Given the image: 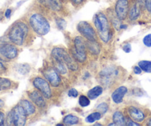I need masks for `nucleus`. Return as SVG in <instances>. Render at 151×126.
<instances>
[{
	"instance_id": "obj_1",
	"label": "nucleus",
	"mask_w": 151,
	"mask_h": 126,
	"mask_svg": "<svg viewBox=\"0 0 151 126\" xmlns=\"http://www.w3.org/2000/svg\"><path fill=\"white\" fill-rule=\"evenodd\" d=\"M93 22L101 41L108 42L112 37V30L107 17L103 13L99 12L95 15Z\"/></svg>"
},
{
	"instance_id": "obj_2",
	"label": "nucleus",
	"mask_w": 151,
	"mask_h": 126,
	"mask_svg": "<svg viewBox=\"0 0 151 126\" xmlns=\"http://www.w3.org/2000/svg\"><path fill=\"white\" fill-rule=\"evenodd\" d=\"M28 34V27L25 23L17 22L14 23L8 33L9 40L14 44L22 46Z\"/></svg>"
},
{
	"instance_id": "obj_3",
	"label": "nucleus",
	"mask_w": 151,
	"mask_h": 126,
	"mask_svg": "<svg viewBox=\"0 0 151 126\" xmlns=\"http://www.w3.org/2000/svg\"><path fill=\"white\" fill-rule=\"evenodd\" d=\"M29 21L32 29L38 35L45 36L50 31V24L41 14H33Z\"/></svg>"
},
{
	"instance_id": "obj_4",
	"label": "nucleus",
	"mask_w": 151,
	"mask_h": 126,
	"mask_svg": "<svg viewBox=\"0 0 151 126\" xmlns=\"http://www.w3.org/2000/svg\"><path fill=\"white\" fill-rule=\"evenodd\" d=\"M51 55L54 60L64 62L71 71H76L78 69V65L76 64V61H74V59L70 56L69 53L65 49L55 48L52 50Z\"/></svg>"
},
{
	"instance_id": "obj_5",
	"label": "nucleus",
	"mask_w": 151,
	"mask_h": 126,
	"mask_svg": "<svg viewBox=\"0 0 151 126\" xmlns=\"http://www.w3.org/2000/svg\"><path fill=\"white\" fill-rule=\"evenodd\" d=\"M27 114L24 111V108L22 107V105H17L8 114V125L17 126L24 125L26 120H27Z\"/></svg>"
},
{
	"instance_id": "obj_6",
	"label": "nucleus",
	"mask_w": 151,
	"mask_h": 126,
	"mask_svg": "<svg viewBox=\"0 0 151 126\" xmlns=\"http://www.w3.org/2000/svg\"><path fill=\"white\" fill-rule=\"evenodd\" d=\"M86 42L83 38L77 37L74 40V48L71 49L73 57L79 62H83L87 59Z\"/></svg>"
},
{
	"instance_id": "obj_7",
	"label": "nucleus",
	"mask_w": 151,
	"mask_h": 126,
	"mask_svg": "<svg viewBox=\"0 0 151 126\" xmlns=\"http://www.w3.org/2000/svg\"><path fill=\"white\" fill-rule=\"evenodd\" d=\"M77 30L88 41H96V34L92 26L85 21H82L77 24Z\"/></svg>"
},
{
	"instance_id": "obj_8",
	"label": "nucleus",
	"mask_w": 151,
	"mask_h": 126,
	"mask_svg": "<svg viewBox=\"0 0 151 126\" xmlns=\"http://www.w3.org/2000/svg\"><path fill=\"white\" fill-rule=\"evenodd\" d=\"M117 75H118V70L112 66H109L104 68L100 72V82L104 85H108L115 79Z\"/></svg>"
},
{
	"instance_id": "obj_9",
	"label": "nucleus",
	"mask_w": 151,
	"mask_h": 126,
	"mask_svg": "<svg viewBox=\"0 0 151 126\" xmlns=\"http://www.w3.org/2000/svg\"><path fill=\"white\" fill-rule=\"evenodd\" d=\"M33 85L35 88L40 91L46 99H50L51 97L52 93L50 87L48 82L42 77H36L33 79Z\"/></svg>"
},
{
	"instance_id": "obj_10",
	"label": "nucleus",
	"mask_w": 151,
	"mask_h": 126,
	"mask_svg": "<svg viewBox=\"0 0 151 126\" xmlns=\"http://www.w3.org/2000/svg\"><path fill=\"white\" fill-rule=\"evenodd\" d=\"M128 0H117L115 5V12L116 17L119 20L125 19L128 15Z\"/></svg>"
},
{
	"instance_id": "obj_11",
	"label": "nucleus",
	"mask_w": 151,
	"mask_h": 126,
	"mask_svg": "<svg viewBox=\"0 0 151 126\" xmlns=\"http://www.w3.org/2000/svg\"><path fill=\"white\" fill-rule=\"evenodd\" d=\"M18 50L17 47L11 44H3L0 45V54L8 59H13L17 57Z\"/></svg>"
},
{
	"instance_id": "obj_12",
	"label": "nucleus",
	"mask_w": 151,
	"mask_h": 126,
	"mask_svg": "<svg viewBox=\"0 0 151 126\" xmlns=\"http://www.w3.org/2000/svg\"><path fill=\"white\" fill-rule=\"evenodd\" d=\"M45 76L49 83L53 87H58L61 83L60 76L58 74V72L56 69L48 68L44 72Z\"/></svg>"
},
{
	"instance_id": "obj_13",
	"label": "nucleus",
	"mask_w": 151,
	"mask_h": 126,
	"mask_svg": "<svg viewBox=\"0 0 151 126\" xmlns=\"http://www.w3.org/2000/svg\"><path fill=\"white\" fill-rule=\"evenodd\" d=\"M29 98L30 100L33 102L36 105L40 108H45L46 106V102L45 99L43 98V95L40 94L39 91H33L28 94Z\"/></svg>"
},
{
	"instance_id": "obj_14",
	"label": "nucleus",
	"mask_w": 151,
	"mask_h": 126,
	"mask_svg": "<svg viewBox=\"0 0 151 126\" xmlns=\"http://www.w3.org/2000/svg\"><path fill=\"white\" fill-rule=\"evenodd\" d=\"M128 114L130 115V117L135 122H141L143 121L145 118V114L142 110L139 108H136L134 106H130L128 108Z\"/></svg>"
},
{
	"instance_id": "obj_15",
	"label": "nucleus",
	"mask_w": 151,
	"mask_h": 126,
	"mask_svg": "<svg viewBox=\"0 0 151 126\" xmlns=\"http://www.w3.org/2000/svg\"><path fill=\"white\" fill-rule=\"evenodd\" d=\"M127 92V88L124 86L119 87L112 94V99L115 103H121L123 101V98Z\"/></svg>"
},
{
	"instance_id": "obj_16",
	"label": "nucleus",
	"mask_w": 151,
	"mask_h": 126,
	"mask_svg": "<svg viewBox=\"0 0 151 126\" xmlns=\"http://www.w3.org/2000/svg\"><path fill=\"white\" fill-rule=\"evenodd\" d=\"M141 14V5L139 2H136L131 6L128 11V17L130 20L134 21L139 17Z\"/></svg>"
},
{
	"instance_id": "obj_17",
	"label": "nucleus",
	"mask_w": 151,
	"mask_h": 126,
	"mask_svg": "<svg viewBox=\"0 0 151 126\" xmlns=\"http://www.w3.org/2000/svg\"><path fill=\"white\" fill-rule=\"evenodd\" d=\"M19 105H22V107L24 108V111H25L27 116L33 114L35 112V111H36L34 105L31 102L27 100V99H23V100H22L20 102Z\"/></svg>"
},
{
	"instance_id": "obj_18",
	"label": "nucleus",
	"mask_w": 151,
	"mask_h": 126,
	"mask_svg": "<svg viewBox=\"0 0 151 126\" xmlns=\"http://www.w3.org/2000/svg\"><path fill=\"white\" fill-rule=\"evenodd\" d=\"M40 2L53 11H59L61 9V4L59 0H40Z\"/></svg>"
},
{
	"instance_id": "obj_19",
	"label": "nucleus",
	"mask_w": 151,
	"mask_h": 126,
	"mask_svg": "<svg viewBox=\"0 0 151 126\" xmlns=\"http://www.w3.org/2000/svg\"><path fill=\"white\" fill-rule=\"evenodd\" d=\"M86 48L92 54L97 55L100 53V47L99 43L96 41H88L86 42Z\"/></svg>"
},
{
	"instance_id": "obj_20",
	"label": "nucleus",
	"mask_w": 151,
	"mask_h": 126,
	"mask_svg": "<svg viewBox=\"0 0 151 126\" xmlns=\"http://www.w3.org/2000/svg\"><path fill=\"white\" fill-rule=\"evenodd\" d=\"M113 122L115 123L116 125H126V120L125 117L122 114V113L120 111H116L113 116Z\"/></svg>"
},
{
	"instance_id": "obj_21",
	"label": "nucleus",
	"mask_w": 151,
	"mask_h": 126,
	"mask_svg": "<svg viewBox=\"0 0 151 126\" xmlns=\"http://www.w3.org/2000/svg\"><path fill=\"white\" fill-rule=\"evenodd\" d=\"M103 92V88L102 87L99 86H96L94 88H91L89 91L88 92V97L90 99H96L98 96H99Z\"/></svg>"
},
{
	"instance_id": "obj_22",
	"label": "nucleus",
	"mask_w": 151,
	"mask_h": 126,
	"mask_svg": "<svg viewBox=\"0 0 151 126\" xmlns=\"http://www.w3.org/2000/svg\"><path fill=\"white\" fill-rule=\"evenodd\" d=\"M79 122V118L78 117L73 114H69L65 117L63 119V123L67 125H72L77 124Z\"/></svg>"
},
{
	"instance_id": "obj_23",
	"label": "nucleus",
	"mask_w": 151,
	"mask_h": 126,
	"mask_svg": "<svg viewBox=\"0 0 151 126\" xmlns=\"http://www.w3.org/2000/svg\"><path fill=\"white\" fill-rule=\"evenodd\" d=\"M139 67L147 73H151V61L142 60L139 62Z\"/></svg>"
},
{
	"instance_id": "obj_24",
	"label": "nucleus",
	"mask_w": 151,
	"mask_h": 126,
	"mask_svg": "<svg viewBox=\"0 0 151 126\" xmlns=\"http://www.w3.org/2000/svg\"><path fill=\"white\" fill-rule=\"evenodd\" d=\"M55 69L57 71L61 74H65L67 73V68L66 65L64 62H60V61L55 60Z\"/></svg>"
},
{
	"instance_id": "obj_25",
	"label": "nucleus",
	"mask_w": 151,
	"mask_h": 126,
	"mask_svg": "<svg viewBox=\"0 0 151 126\" xmlns=\"http://www.w3.org/2000/svg\"><path fill=\"white\" fill-rule=\"evenodd\" d=\"M11 87V82L8 79L6 78L0 77V92L1 91H5Z\"/></svg>"
},
{
	"instance_id": "obj_26",
	"label": "nucleus",
	"mask_w": 151,
	"mask_h": 126,
	"mask_svg": "<svg viewBox=\"0 0 151 126\" xmlns=\"http://www.w3.org/2000/svg\"><path fill=\"white\" fill-rule=\"evenodd\" d=\"M101 118V113L100 112H94L88 115L86 118V122L89 123L94 122L96 120H99Z\"/></svg>"
},
{
	"instance_id": "obj_27",
	"label": "nucleus",
	"mask_w": 151,
	"mask_h": 126,
	"mask_svg": "<svg viewBox=\"0 0 151 126\" xmlns=\"http://www.w3.org/2000/svg\"><path fill=\"white\" fill-rule=\"evenodd\" d=\"M79 103L82 107H87L90 105V99L86 96L82 95L79 99Z\"/></svg>"
},
{
	"instance_id": "obj_28",
	"label": "nucleus",
	"mask_w": 151,
	"mask_h": 126,
	"mask_svg": "<svg viewBox=\"0 0 151 126\" xmlns=\"http://www.w3.org/2000/svg\"><path fill=\"white\" fill-rule=\"evenodd\" d=\"M97 110L99 111V112H100L101 114H104L108 110V105H107V103L105 102H102V103L99 104V105L97 106Z\"/></svg>"
},
{
	"instance_id": "obj_29",
	"label": "nucleus",
	"mask_w": 151,
	"mask_h": 126,
	"mask_svg": "<svg viewBox=\"0 0 151 126\" xmlns=\"http://www.w3.org/2000/svg\"><path fill=\"white\" fill-rule=\"evenodd\" d=\"M56 24H57L58 27L61 30H63L66 27V22L63 19H56Z\"/></svg>"
},
{
	"instance_id": "obj_30",
	"label": "nucleus",
	"mask_w": 151,
	"mask_h": 126,
	"mask_svg": "<svg viewBox=\"0 0 151 126\" xmlns=\"http://www.w3.org/2000/svg\"><path fill=\"white\" fill-rule=\"evenodd\" d=\"M143 43L145 46L148 48L151 47V34L145 36L143 39Z\"/></svg>"
},
{
	"instance_id": "obj_31",
	"label": "nucleus",
	"mask_w": 151,
	"mask_h": 126,
	"mask_svg": "<svg viewBox=\"0 0 151 126\" xmlns=\"http://www.w3.org/2000/svg\"><path fill=\"white\" fill-rule=\"evenodd\" d=\"M125 120H126V125H129V126H131V125L139 126V125H140L138 124V123L135 122L134 120H132L130 117V118H125Z\"/></svg>"
},
{
	"instance_id": "obj_32",
	"label": "nucleus",
	"mask_w": 151,
	"mask_h": 126,
	"mask_svg": "<svg viewBox=\"0 0 151 126\" xmlns=\"http://www.w3.org/2000/svg\"><path fill=\"white\" fill-rule=\"evenodd\" d=\"M68 96L70 97L76 98L78 96V91L75 89V88H71L69 91H68Z\"/></svg>"
},
{
	"instance_id": "obj_33",
	"label": "nucleus",
	"mask_w": 151,
	"mask_h": 126,
	"mask_svg": "<svg viewBox=\"0 0 151 126\" xmlns=\"http://www.w3.org/2000/svg\"><path fill=\"white\" fill-rule=\"evenodd\" d=\"M122 49L125 53H130V52L131 51L132 48H131V45H130V44H128V43H127V44H125L123 45Z\"/></svg>"
},
{
	"instance_id": "obj_34",
	"label": "nucleus",
	"mask_w": 151,
	"mask_h": 126,
	"mask_svg": "<svg viewBox=\"0 0 151 126\" xmlns=\"http://www.w3.org/2000/svg\"><path fill=\"white\" fill-rule=\"evenodd\" d=\"M145 4L147 10L151 15V0H145Z\"/></svg>"
},
{
	"instance_id": "obj_35",
	"label": "nucleus",
	"mask_w": 151,
	"mask_h": 126,
	"mask_svg": "<svg viewBox=\"0 0 151 126\" xmlns=\"http://www.w3.org/2000/svg\"><path fill=\"white\" fill-rule=\"evenodd\" d=\"M5 114H4V113H2V111H0V126L4 125H5Z\"/></svg>"
},
{
	"instance_id": "obj_36",
	"label": "nucleus",
	"mask_w": 151,
	"mask_h": 126,
	"mask_svg": "<svg viewBox=\"0 0 151 126\" xmlns=\"http://www.w3.org/2000/svg\"><path fill=\"white\" fill-rule=\"evenodd\" d=\"M133 71L136 74H140L142 73V69L139 67V66H135L134 68H133Z\"/></svg>"
},
{
	"instance_id": "obj_37",
	"label": "nucleus",
	"mask_w": 151,
	"mask_h": 126,
	"mask_svg": "<svg viewBox=\"0 0 151 126\" xmlns=\"http://www.w3.org/2000/svg\"><path fill=\"white\" fill-rule=\"evenodd\" d=\"M11 12H12V11H11V9H7L5 13V17L8 19L10 18V17H11Z\"/></svg>"
},
{
	"instance_id": "obj_38",
	"label": "nucleus",
	"mask_w": 151,
	"mask_h": 126,
	"mask_svg": "<svg viewBox=\"0 0 151 126\" xmlns=\"http://www.w3.org/2000/svg\"><path fill=\"white\" fill-rule=\"evenodd\" d=\"M74 5H80L84 2V0H71Z\"/></svg>"
},
{
	"instance_id": "obj_39",
	"label": "nucleus",
	"mask_w": 151,
	"mask_h": 126,
	"mask_svg": "<svg viewBox=\"0 0 151 126\" xmlns=\"http://www.w3.org/2000/svg\"><path fill=\"white\" fill-rule=\"evenodd\" d=\"M4 105H5V102H4V101L0 99V109H2V108H3Z\"/></svg>"
},
{
	"instance_id": "obj_40",
	"label": "nucleus",
	"mask_w": 151,
	"mask_h": 126,
	"mask_svg": "<svg viewBox=\"0 0 151 126\" xmlns=\"http://www.w3.org/2000/svg\"><path fill=\"white\" fill-rule=\"evenodd\" d=\"M2 70H5V68L4 66H2V64L0 62V71H2Z\"/></svg>"
},
{
	"instance_id": "obj_41",
	"label": "nucleus",
	"mask_w": 151,
	"mask_h": 126,
	"mask_svg": "<svg viewBox=\"0 0 151 126\" xmlns=\"http://www.w3.org/2000/svg\"><path fill=\"white\" fill-rule=\"evenodd\" d=\"M147 125H151V117L148 120V121L147 122Z\"/></svg>"
},
{
	"instance_id": "obj_42",
	"label": "nucleus",
	"mask_w": 151,
	"mask_h": 126,
	"mask_svg": "<svg viewBox=\"0 0 151 126\" xmlns=\"http://www.w3.org/2000/svg\"><path fill=\"white\" fill-rule=\"evenodd\" d=\"M2 14H0V20H2Z\"/></svg>"
},
{
	"instance_id": "obj_43",
	"label": "nucleus",
	"mask_w": 151,
	"mask_h": 126,
	"mask_svg": "<svg viewBox=\"0 0 151 126\" xmlns=\"http://www.w3.org/2000/svg\"><path fill=\"white\" fill-rule=\"evenodd\" d=\"M95 125H101V124H99V123H98V124H95Z\"/></svg>"
}]
</instances>
